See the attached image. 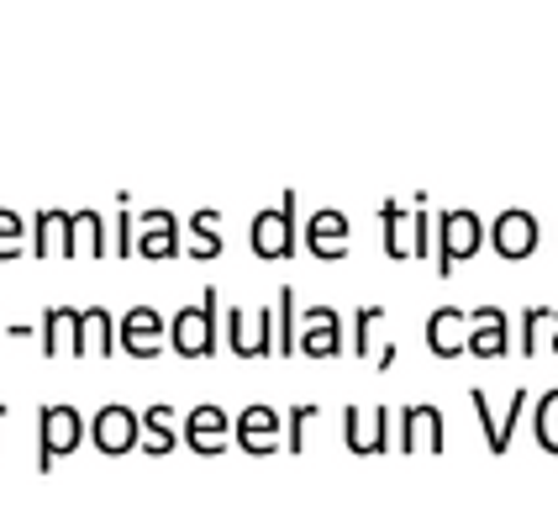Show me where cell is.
<instances>
[{"label": "cell", "instance_id": "8", "mask_svg": "<svg viewBox=\"0 0 558 506\" xmlns=\"http://www.w3.org/2000/svg\"><path fill=\"white\" fill-rule=\"evenodd\" d=\"M90 427H95V448H100V454H132V448L143 443V417L132 407H122V401L95 411Z\"/></svg>", "mask_w": 558, "mask_h": 506}, {"label": "cell", "instance_id": "9", "mask_svg": "<svg viewBox=\"0 0 558 506\" xmlns=\"http://www.w3.org/2000/svg\"><path fill=\"white\" fill-rule=\"evenodd\" d=\"M469 401H474V417L485 422V448H490V454H506V448H511V433H517V422H522V411H527L532 396L527 390H511V401H506L500 417H496V407H490L485 390H474Z\"/></svg>", "mask_w": 558, "mask_h": 506}, {"label": "cell", "instance_id": "24", "mask_svg": "<svg viewBox=\"0 0 558 506\" xmlns=\"http://www.w3.org/2000/svg\"><path fill=\"white\" fill-rule=\"evenodd\" d=\"M379 217H385V253H390V258H416V243L405 238V217H411V212H405L401 201H385Z\"/></svg>", "mask_w": 558, "mask_h": 506}, {"label": "cell", "instance_id": "3", "mask_svg": "<svg viewBox=\"0 0 558 506\" xmlns=\"http://www.w3.org/2000/svg\"><path fill=\"white\" fill-rule=\"evenodd\" d=\"M485 243V221L474 212H442L437 217V275H453L459 258H474Z\"/></svg>", "mask_w": 558, "mask_h": 506}, {"label": "cell", "instance_id": "15", "mask_svg": "<svg viewBox=\"0 0 558 506\" xmlns=\"http://www.w3.org/2000/svg\"><path fill=\"white\" fill-rule=\"evenodd\" d=\"M379 327H385V306H364V312L353 316V353L369 359L374 370H390L396 364V344L390 338H374Z\"/></svg>", "mask_w": 558, "mask_h": 506}, {"label": "cell", "instance_id": "25", "mask_svg": "<svg viewBox=\"0 0 558 506\" xmlns=\"http://www.w3.org/2000/svg\"><path fill=\"white\" fill-rule=\"evenodd\" d=\"M275 333H279V353H301V333H295V290H279L275 301Z\"/></svg>", "mask_w": 558, "mask_h": 506}, {"label": "cell", "instance_id": "26", "mask_svg": "<svg viewBox=\"0 0 558 506\" xmlns=\"http://www.w3.org/2000/svg\"><path fill=\"white\" fill-rule=\"evenodd\" d=\"M74 253H85V258H100V253H106L100 212H74Z\"/></svg>", "mask_w": 558, "mask_h": 506}, {"label": "cell", "instance_id": "13", "mask_svg": "<svg viewBox=\"0 0 558 506\" xmlns=\"http://www.w3.org/2000/svg\"><path fill=\"white\" fill-rule=\"evenodd\" d=\"M537 217L532 212H500L496 227H490V243H496L500 258H527L532 249H537Z\"/></svg>", "mask_w": 558, "mask_h": 506}, {"label": "cell", "instance_id": "29", "mask_svg": "<svg viewBox=\"0 0 558 506\" xmlns=\"http://www.w3.org/2000/svg\"><path fill=\"white\" fill-rule=\"evenodd\" d=\"M316 417H322L316 407H295L290 417H284V443H290V454H301V448H306V427L316 422Z\"/></svg>", "mask_w": 558, "mask_h": 506}, {"label": "cell", "instance_id": "30", "mask_svg": "<svg viewBox=\"0 0 558 506\" xmlns=\"http://www.w3.org/2000/svg\"><path fill=\"white\" fill-rule=\"evenodd\" d=\"M16 238H22V217L16 212H0V258H16Z\"/></svg>", "mask_w": 558, "mask_h": 506}, {"label": "cell", "instance_id": "22", "mask_svg": "<svg viewBox=\"0 0 558 506\" xmlns=\"http://www.w3.org/2000/svg\"><path fill=\"white\" fill-rule=\"evenodd\" d=\"M74 338H80V312L74 306H53L43 316V353L48 359H59L63 348H74Z\"/></svg>", "mask_w": 558, "mask_h": 506}, {"label": "cell", "instance_id": "4", "mask_svg": "<svg viewBox=\"0 0 558 506\" xmlns=\"http://www.w3.org/2000/svg\"><path fill=\"white\" fill-rule=\"evenodd\" d=\"M232 438H238V422H232V417H227L221 407L201 401V407L185 411V448H190V454H206V459H217V454Z\"/></svg>", "mask_w": 558, "mask_h": 506}, {"label": "cell", "instance_id": "18", "mask_svg": "<svg viewBox=\"0 0 558 506\" xmlns=\"http://www.w3.org/2000/svg\"><path fill=\"white\" fill-rule=\"evenodd\" d=\"M137 253L143 258H174L180 253V221L169 212H137Z\"/></svg>", "mask_w": 558, "mask_h": 506}, {"label": "cell", "instance_id": "21", "mask_svg": "<svg viewBox=\"0 0 558 506\" xmlns=\"http://www.w3.org/2000/svg\"><path fill=\"white\" fill-rule=\"evenodd\" d=\"M117 327H111V312L106 306H85L80 312V338H74V359L80 353H117Z\"/></svg>", "mask_w": 558, "mask_h": 506}, {"label": "cell", "instance_id": "12", "mask_svg": "<svg viewBox=\"0 0 558 506\" xmlns=\"http://www.w3.org/2000/svg\"><path fill=\"white\" fill-rule=\"evenodd\" d=\"M469 333H474V312H459V306H442L427 322V344H433L437 359H459L469 353Z\"/></svg>", "mask_w": 558, "mask_h": 506}, {"label": "cell", "instance_id": "28", "mask_svg": "<svg viewBox=\"0 0 558 506\" xmlns=\"http://www.w3.org/2000/svg\"><path fill=\"white\" fill-rule=\"evenodd\" d=\"M190 232H195V243H190V258H217V253H221L217 212H195V217H190Z\"/></svg>", "mask_w": 558, "mask_h": 506}, {"label": "cell", "instance_id": "5", "mask_svg": "<svg viewBox=\"0 0 558 506\" xmlns=\"http://www.w3.org/2000/svg\"><path fill=\"white\" fill-rule=\"evenodd\" d=\"M227 348H232L238 359H264V353H279L275 312L243 316V306H238V312H227Z\"/></svg>", "mask_w": 558, "mask_h": 506}, {"label": "cell", "instance_id": "23", "mask_svg": "<svg viewBox=\"0 0 558 506\" xmlns=\"http://www.w3.org/2000/svg\"><path fill=\"white\" fill-rule=\"evenodd\" d=\"M174 407H148L143 411V448H148V454H169V448H174Z\"/></svg>", "mask_w": 558, "mask_h": 506}, {"label": "cell", "instance_id": "33", "mask_svg": "<svg viewBox=\"0 0 558 506\" xmlns=\"http://www.w3.org/2000/svg\"><path fill=\"white\" fill-rule=\"evenodd\" d=\"M0 417H5V407H0Z\"/></svg>", "mask_w": 558, "mask_h": 506}, {"label": "cell", "instance_id": "32", "mask_svg": "<svg viewBox=\"0 0 558 506\" xmlns=\"http://www.w3.org/2000/svg\"><path fill=\"white\" fill-rule=\"evenodd\" d=\"M0 333H11V327H5V322H0Z\"/></svg>", "mask_w": 558, "mask_h": 506}, {"label": "cell", "instance_id": "2", "mask_svg": "<svg viewBox=\"0 0 558 506\" xmlns=\"http://www.w3.org/2000/svg\"><path fill=\"white\" fill-rule=\"evenodd\" d=\"M80 438H85V417H80V411L59 407V401L43 407L37 411V443H43V448H37V470H53V459H59V454H74Z\"/></svg>", "mask_w": 558, "mask_h": 506}, {"label": "cell", "instance_id": "20", "mask_svg": "<svg viewBox=\"0 0 558 506\" xmlns=\"http://www.w3.org/2000/svg\"><path fill=\"white\" fill-rule=\"evenodd\" d=\"M32 249L43 253H69L74 258V212H43L32 221Z\"/></svg>", "mask_w": 558, "mask_h": 506}, {"label": "cell", "instance_id": "6", "mask_svg": "<svg viewBox=\"0 0 558 506\" xmlns=\"http://www.w3.org/2000/svg\"><path fill=\"white\" fill-rule=\"evenodd\" d=\"M117 344H122V353H132V359H158V353L169 348V322H163L154 306H132V312L122 316Z\"/></svg>", "mask_w": 558, "mask_h": 506}, {"label": "cell", "instance_id": "11", "mask_svg": "<svg viewBox=\"0 0 558 506\" xmlns=\"http://www.w3.org/2000/svg\"><path fill=\"white\" fill-rule=\"evenodd\" d=\"M342 427H348V448L353 454H385L390 448V411L385 407H348L342 411Z\"/></svg>", "mask_w": 558, "mask_h": 506}, {"label": "cell", "instance_id": "31", "mask_svg": "<svg viewBox=\"0 0 558 506\" xmlns=\"http://www.w3.org/2000/svg\"><path fill=\"white\" fill-rule=\"evenodd\" d=\"M554 353H558V333H554Z\"/></svg>", "mask_w": 558, "mask_h": 506}, {"label": "cell", "instance_id": "16", "mask_svg": "<svg viewBox=\"0 0 558 506\" xmlns=\"http://www.w3.org/2000/svg\"><path fill=\"white\" fill-rule=\"evenodd\" d=\"M469 353H474V359H500V353H511V322H506L500 306H474Z\"/></svg>", "mask_w": 558, "mask_h": 506}, {"label": "cell", "instance_id": "14", "mask_svg": "<svg viewBox=\"0 0 558 506\" xmlns=\"http://www.w3.org/2000/svg\"><path fill=\"white\" fill-rule=\"evenodd\" d=\"M301 353L311 359H338L342 353V316L332 306H311L301 327Z\"/></svg>", "mask_w": 558, "mask_h": 506}, {"label": "cell", "instance_id": "7", "mask_svg": "<svg viewBox=\"0 0 558 506\" xmlns=\"http://www.w3.org/2000/svg\"><path fill=\"white\" fill-rule=\"evenodd\" d=\"M295 195H284V206H269L253 217V253L258 258H290L295 249Z\"/></svg>", "mask_w": 558, "mask_h": 506}, {"label": "cell", "instance_id": "1", "mask_svg": "<svg viewBox=\"0 0 558 506\" xmlns=\"http://www.w3.org/2000/svg\"><path fill=\"white\" fill-rule=\"evenodd\" d=\"M169 348L185 353V359H211L217 353V290H201V306H185L169 322Z\"/></svg>", "mask_w": 558, "mask_h": 506}, {"label": "cell", "instance_id": "10", "mask_svg": "<svg viewBox=\"0 0 558 506\" xmlns=\"http://www.w3.org/2000/svg\"><path fill=\"white\" fill-rule=\"evenodd\" d=\"M448 433H442V411L433 401L401 411V454H442Z\"/></svg>", "mask_w": 558, "mask_h": 506}, {"label": "cell", "instance_id": "27", "mask_svg": "<svg viewBox=\"0 0 558 506\" xmlns=\"http://www.w3.org/2000/svg\"><path fill=\"white\" fill-rule=\"evenodd\" d=\"M532 433H537V443H543L548 454H558V390H543V396H537V417H532Z\"/></svg>", "mask_w": 558, "mask_h": 506}, {"label": "cell", "instance_id": "17", "mask_svg": "<svg viewBox=\"0 0 558 506\" xmlns=\"http://www.w3.org/2000/svg\"><path fill=\"white\" fill-rule=\"evenodd\" d=\"M279 433H284V417H279L275 407H243V417H238V443L248 448V454H275L279 448Z\"/></svg>", "mask_w": 558, "mask_h": 506}, {"label": "cell", "instance_id": "19", "mask_svg": "<svg viewBox=\"0 0 558 506\" xmlns=\"http://www.w3.org/2000/svg\"><path fill=\"white\" fill-rule=\"evenodd\" d=\"M306 249L316 253V258H342V253H348V217L332 212V206H322L306 227Z\"/></svg>", "mask_w": 558, "mask_h": 506}]
</instances>
